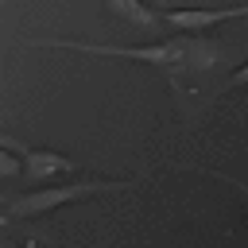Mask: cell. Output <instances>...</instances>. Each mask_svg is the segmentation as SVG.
<instances>
[{"mask_svg":"<svg viewBox=\"0 0 248 248\" xmlns=\"http://www.w3.org/2000/svg\"><path fill=\"white\" fill-rule=\"evenodd\" d=\"M31 46H58V50H81V54H101V58H136L159 66L170 85L182 93V78L190 74H217L236 58L232 43L205 39V35H170L147 46H116V43H81V39H31Z\"/></svg>","mask_w":248,"mask_h":248,"instance_id":"cell-1","label":"cell"},{"mask_svg":"<svg viewBox=\"0 0 248 248\" xmlns=\"http://www.w3.org/2000/svg\"><path fill=\"white\" fill-rule=\"evenodd\" d=\"M136 178H78L66 186H35L27 194H12L4 202L8 217H43L66 202H81V198H97V194H116V190H132Z\"/></svg>","mask_w":248,"mask_h":248,"instance_id":"cell-2","label":"cell"},{"mask_svg":"<svg viewBox=\"0 0 248 248\" xmlns=\"http://www.w3.org/2000/svg\"><path fill=\"white\" fill-rule=\"evenodd\" d=\"M4 147L23 151V178H27L31 186H39V182H46V178H54V174H70V170H78L74 159H66L62 151H50V147H23V143L12 140V136H4Z\"/></svg>","mask_w":248,"mask_h":248,"instance_id":"cell-3","label":"cell"},{"mask_svg":"<svg viewBox=\"0 0 248 248\" xmlns=\"http://www.w3.org/2000/svg\"><path fill=\"white\" fill-rule=\"evenodd\" d=\"M159 16H163L167 27L186 35V31H202V27L240 19V16H248V4H232V8H159Z\"/></svg>","mask_w":248,"mask_h":248,"instance_id":"cell-4","label":"cell"},{"mask_svg":"<svg viewBox=\"0 0 248 248\" xmlns=\"http://www.w3.org/2000/svg\"><path fill=\"white\" fill-rule=\"evenodd\" d=\"M108 12L120 16L124 23H132L136 31H147V27H159V23H163L159 8H143V4H136V0H108Z\"/></svg>","mask_w":248,"mask_h":248,"instance_id":"cell-5","label":"cell"},{"mask_svg":"<svg viewBox=\"0 0 248 248\" xmlns=\"http://www.w3.org/2000/svg\"><path fill=\"white\" fill-rule=\"evenodd\" d=\"M236 85H248V62H244V66H236V70L225 78V89H236Z\"/></svg>","mask_w":248,"mask_h":248,"instance_id":"cell-6","label":"cell"},{"mask_svg":"<svg viewBox=\"0 0 248 248\" xmlns=\"http://www.w3.org/2000/svg\"><path fill=\"white\" fill-rule=\"evenodd\" d=\"M209 174H217V170H209ZM217 178H225L229 186H236V194H240V198L248 202V186H244V182H236V178H229V174H217Z\"/></svg>","mask_w":248,"mask_h":248,"instance_id":"cell-7","label":"cell"},{"mask_svg":"<svg viewBox=\"0 0 248 248\" xmlns=\"http://www.w3.org/2000/svg\"><path fill=\"white\" fill-rule=\"evenodd\" d=\"M0 167H4V174H16V170H19V167H16V159H12V155H4V163H0Z\"/></svg>","mask_w":248,"mask_h":248,"instance_id":"cell-8","label":"cell"}]
</instances>
